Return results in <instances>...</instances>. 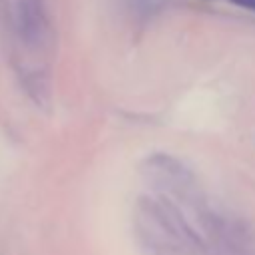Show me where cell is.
I'll list each match as a JSON object with an SVG mask.
<instances>
[{
  "label": "cell",
  "mask_w": 255,
  "mask_h": 255,
  "mask_svg": "<svg viewBox=\"0 0 255 255\" xmlns=\"http://www.w3.org/2000/svg\"><path fill=\"white\" fill-rule=\"evenodd\" d=\"M141 175L155 195L175 203L179 209H189L195 221L211 209L193 171L169 153L147 155L141 161Z\"/></svg>",
  "instance_id": "7a4b0ae2"
},
{
  "label": "cell",
  "mask_w": 255,
  "mask_h": 255,
  "mask_svg": "<svg viewBox=\"0 0 255 255\" xmlns=\"http://www.w3.org/2000/svg\"><path fill=\"white\" fill-rule=\"evenodd\" d=\"M135 233L149 255H209L207 239L185 211L159 195L137 199Z\"/></svg>",
  "instance_id": "6da1fadb"
},
{
  "label": "cell",
  "mask_w": 255,
  "mask_h": 255,
  "mask_svg": "<svg viewBox=\"0 0 255 255\" xmlns=\"http://www.w3.org/2000/svg\"><path fill=\"white\" fill-rule=\"evenodd\" d=\"M20 30L28 42H40L46 34V18L36 0H26L20 6Z\"/></svg>",
  "instance_id": "3957f363"
},
{
  "label": "cell",
  "mask_w": 255,
  "mask_h": 255,
  "mask_svg": "<svg viewBox=\"0 0 255 255\" xmlns=\"http://www.w3.org/2000/svg\"><path fill=\"white\" fill-rule=\"evenodd\" d=\"M229 2H233V4H237V6H241V8L255 10V0H229Z\"/></svg>",
  "instance_id": "277c9868"
}]
</instances>
